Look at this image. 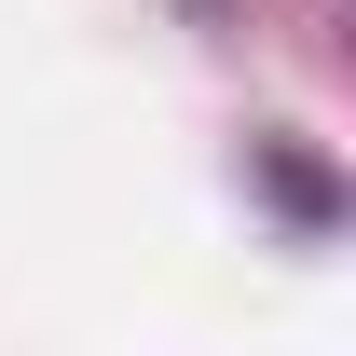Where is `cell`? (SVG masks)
<instances>
[]
</instances>
